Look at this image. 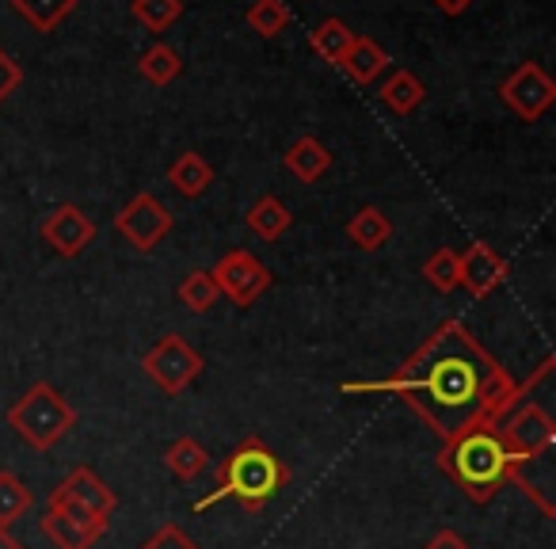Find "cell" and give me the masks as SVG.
Returning a JSON list of instances; mask_svg holds the SVG:
<instances>
[{
  "label": "cell",
  "mask_w": 556,
  "mask_h": 549,
  "mask_svg": "<svg viewBox=\"0 0 556 549\" xmlns=\"http://www.w3.org/2000/svg\"><path fill=\"white\" fill-rule=\"evenodd\" d=\"M530 382H515L462 325L442 321L389 378L343 382L340 394H389L401 397L442 442L477 427H495L518 401H526Z\"/></svg>",
  "instance_id": "obj_1"
},
{
  "label": "cell",
  "mask_w": 556,
  "mask_h": 549,
  "mask_svg": "<svg viewBox=\"0 0 556 549\" xmlns=\"http://www.w3.org/2000/svg\"><path fill=\"white\" fill-rule=\"evenodd\" d=\"M214 481H217V488L210 496H202V500L194 503V511H210L222 500H237L244 511L260 515L270 503V496H275L278 488H287L290 465L282 462L260 435H248V439H240L237 447L229 450V458L217 465Z\"/></svg>",
  "instance_id": "obj_2"
},
{
  "label": "cell",
  "mask_w": 556,
  "mask_h": 549,
  "mask_svg": "<svg viewBox=\"0 0 556 549\" xmlns=\"http://www.w3.org/2000/svg\"><path fill=\"white\" fill-rule=\"evenodd\" d=\"M439 465L472 503L495 500L503 488L515 485V465H510L495 427H477V432L442 442Z\"/></svg>",
  "instance_id": "obj_3"
},
{
  "label": "cell",
  "mask_w": 556,
  "mask_h": 549,
  "mask_svg": "<svg viewBox=\"0 0 556 549\" xmlns=\"http://www.w3.org/2000/svg\"><path fill=\"white\" fill-rule=\"evenodd\" d=\"M4 420H9V427L27 447L47 454V450H54L58 442L77 427V409H73L50 382H35V386L4 412Z\"/></svg>",
  "instance_id": "obj_4"
},
{
  "label": "cell",
  "mask_w": 556,
  "mask_h": 549,
  "mask_svg": "<svg viewBox=\"0 0 556 549\" xmlns=\"http://www.w3.org/2000/svg\"><path fill=\"white\" fill-rule=\"evenodd\" d=\"M500 432V442L507 450L510 465H515V481L522 477L526 465L545 462L556 447V424L538 401H518L507 416L495 424Z\"/></svg>",
  "instance_id": "obj_5"
},
{
  "label": "cell",
  "mask_w": 556,
  "mask_h": 549,
  "mask_svg": "<svg viewBox=\"0 0 556 549\" xmlns=\"http://www.w3.org/2000/svg\"><path fill=\"white\" fill-rule=\"evenodd\" d=\"M141 371H146V378L153 382L164 397H184L187 389L202 378L206 359H202L179 333H168V336H161V344H153V348L141 355Z\"/></svg>",
  "instance_id": "obj_6"
},
{
  "label": "cell",
  "mask_w": 556,
  "mask_h": 549,
  "mask_svg": "<svg viewBox=\"0 0 556 549\" xmlns=\"http://www.w3.org/2000/svg\"><path fill=\"white\" fill-rule=\"evenodd\" d=\"M210 275H214L217 295H225L232 305H240V310L260 302V298L270 290V279H275L267 263H263L260 255L248 252V248H229V252L214 263Z\"/></svg>",
  "instance_id": "obj_7"
},
{
  "label": "cell",
  "mask_w": 556,
  "mask_h": 549,
  "mask_svg": "<svg viewBox=\"0 0 556 549\" xmlns=\"http://www.w3.org/2000/svg\"><path fill=\"white\" fill-rule=\"evenodd\" d=\"M172 225H176V214L149 191H138L115 214V233L123 240H130V248H138V252H153L172 233Z\"/></svg>",
  "instance_id": "obj_8"
},
{
  "label": "cell",
  "mask_w": 556,
  "mask_h": 549,
  "mask_svg": "<svg viewBox=\"0 0 556 549\" xmlns=\"http://www.w3.org/2000/svg\"><path fill=\"white\" fill-rule=\"evenodd\" d=\"M500 100L515 111L526 123H538L548 108L556 103V80L541 70L538 62H522L518 70H510L500 85Z\"/></svg>",
  "instance_id": "obj_9"
},
{
  "label": "cell",
  "mask_w": 556,
  "mask_h": 549,
  "mask_svg": "<svg viewBox=\"0 0 556 549\" xmlns=\"http://www.w3.org/2000/svg\"><path fill=\"white\" fill-rule=\"evenodd\" d=\"M510 267L488 240H472L465 252H457V287H465V295L484 302L492 290H500L507 283Z\"/></svg>",
  "instance_id": "obj_10"
},
{
  "label": "cell",
  "mask_w": 556,
  "mask_h": 549,
  "mask_svg": "<svg viewBox=\"0 0 556 549\" xmlns=\"http://www.w3.org/2000/svg\"><path fill=\"white\" fill-rule=\"evenodd\" d=\"M47 503H70V508L88 511V515H96V519H111L118 508V496L96 470L77 465V470H70V477L50 492Z\"/></svg>",
  "instance_id": "obj_11"
},
{
  "label": "cell",
  "mask_w": 556,
  "mask_h": 549,
  "mask_svg": "<svg viewBox=\"0 0 556 549\" xmlns=\"http://www.w3.org/2000/svg\"><path fill=\"white\" fill-rule=\"evenodd\" d=\"M111 519H96L88 511H77L70 503H47L42 534L54 541V549H92L108 534Z\"/></svg>",
  "instance_id": "obj_12"
},
{
  "label": "cell",
  "mask_w": 556,
  "mask_h": 549,
  "mask_svg": "<svg viewBox=\"0 0 556 549\" xmlns=\"http://www.w3.org/2000/svg\"><path fill=\"white\" fill-rule=\"evenodd\" d=\"M39 233H42V240L62 255V260H77V255L96 240V222L80 207L65 202V207L50 210Z\"/></svg>",
  "instance_id": "obj_13"
},
{
  "label": "cell",
  "mask_w": 556,
  "mask_h": 549,
  "mask_svg": "<svg viewBox=\"0 0 556 549\" xmlns=\"http://www.w3.org/2000/svg\"><path fill=\"white\" fill-rule=\"evenodd\" d=\"M340 70L348 73L355 85H374V80L381 77V73L393 70V58H389V50L381 47V42L366 39V35H355V42H351V50L343 54Z\"/></svg>",
  "instance_id": "obj_14"
},
{
  "label": "cell",
  "mask_w": 556,
  "mask_h": 549,
  "mask_svg": "<svg viewBox=\"0 0 556 549\" xmlns=\"http://www.w3.org/2000/svg\"><path fill=\"white\" fill-rule=\"evenodd\" d=\"M282 164H287L290 176H298L302 184H317V179H325L328 169H332V149L320 138H313V134H305V138H298L294 146L287 149Z\"/></svg>",
  "instance_id": "obj_15"
},
{
  "label": "cell",
  "mask_w": 556,
  "mask_h": 549,
  "mask_svg": "<svg viewBox=\"0 0 556 549\" xmlns=\"http://www.w3.org/2000/svg\"><path fill=\"white\" fill-rule=\"evenodd\" d=\"M168 184H172V191L184 195V199H199V195H206V187L214 184V169H210V161L202 153L187 149V153H179L176 161L168 164Z\"/></svg>",
  "instance_id": "obj_16"
},
{
  "label": "cell",
  "mask_w": 556,
  "mask_h": 549,
  "mask_svg": "<svg viewBox=\"0 0 556 549\" xmlns=\"http://www.w3.org/2000/svg\"><path fill=\"white\" fill-rule=\"evenodd\" d=\"M378 96H381V103L393 111V115H412V111L424 108L427 88H424V80H419L412 70H393L386 80H381Z\"/></svg>",
  "instance_id": "obj_17"
},
{
  "label": "cell",
  "mask_w": 556,
  "mask_h": 549,
  "mask_svg": "<svg viewBox=\"0 0 556 549\" xmlns=\"http://www.w3.org/2000/svg\"><path fill=\"white\" fill-rule=\"evenodd\" d=\"M348 237H351V245L363 248V252H378V248H386L389 240H393V222H389L386 210L363 207V210L351 214Z\"/></svg>",
  "instance_id": "obj_18"
},
{
  "label": "cell",
  "mask_w": 556,
  "mask_h": 549,
  "mask_svg": "<svg viewBox=\"0 0 556 549\" xmlns=\"http://www.w3.org/2000/svg\"><path fill=\"white\" fill-rule=\"evenodd\" d=\"M244 225L260 240H278L282 233L290 229V225H294V214H290V207L282 199H275V195H263V199H255L252 207H248Z\"/></svg>",
  "instance_id": "obj_19"
},
{
  "label": "cell",
  "mask_w": 556,
  "mask_h": 549,
  "mask_svg": "<svg viewBox=\"0 0 556 549\" xmlns=\"http://www.w3.org/2000/svg\"><path fill=\"white\" fill-rule=\"evenodd\" d=\"M351 42H355V32H351L343 20H320L317 27L309 32V50L320 58V62H328V65H336L340 70V62H343V54L351 50Z\"/></svg>",
  "instance_id": "obj_20"
},
{
  "label": "cell",
  "mask_w": 556,
  "mask_h": 549,
  "mask_svg": "<svg viewBox=\"0 0 556 549\" xmlns=\"http://www.w3.org/2000/svg\"><path fill=\"white\" fill-rule=\"evenodd\" d=\"M164 465H168L172 477L194 481V477H202V473L210 470V450L202 447L199 439H191V435H179V439L164 450Z\"/></svg>",
  "instance_id": "obj_21"
},
{
  "label": "cell",
  "mask_w": 556,
  "mask_h": 549,
  "mask_svg": "<svg viewBox=\"0 0 556 549\" xmlns=\"http://www.w3.org/2000/svg\"><path fill=\"white\" fill-rule=\"evenodd\" d=\"M9 4L35 27V32L50 35L62 20H70L73 12H77L80 0H9Z\"/></svg>",
  "instance_id": "obj_22"
},
{
  "label": "cell",
  "mask_w": 556,
  "mask_h": 549,
  "mask_svg": "<svg viewBox=\"0 0 556 549\" xmlns=\"http://www.w3.org/2000/svg\"><path fill=\"white\" fill-rule=\"evenodd\" d=\"M35 496L12 470H0V531H12L31 511Z\"/></svg>",
  "instance_id": "obj_23"
},
{
  "label": "cell",
  "mask_w": 556,
  "mask_h": 549,
  "mask_svg": "<svg viewBox=\"0 0 556 549\" xmlns=\"http://www.w3.org/2000/svg\"><path fill=\"white\" fill-rule=\"evenodd\" d=\"M138 73L149 80V85L164 88L184 73V58H179V50H172L168 42H153V47L138 58Z\"/></svg>",
  "instance_id": "obj_24"
},
{
  "label": "cell",
  "mask_w": 556,
  "mask_h": 549,
  "mask_svg": "<svg viewBox=\"0 0 556 549\" xmlns=\"http://www.w3.org/2000/svg\"><path fill=\"white\" fill-rule=\"evenodd\" d=\"M290 9L287 0H255L252 9H248V27H252L260 39H278V35L290 27Z\"/></svg>",
  "instance_id": "obj_25"
},
{
  "label": "cell",
  "mask_w": 556,
  "mask_h": 549,
  "mask_svg": "<svg viewBox=\"0 0 556 549\" xmlns=\"http://www.w3.org/2000/svg\"><path fill=\"white\" fill-rule=\"evenodd\" d=\"M217 287H214V275L210 271H191L184 283H179V305L191 313H210L217 305Z\"/></svg>",
  "instance_id": "obj_26"
},
{
  "label": "cell",
  "mask_w": 556,
  "mask_h": 549,
  "mask_svg": "<svg viewBox=\"0 0 556 549\" xmlns=\"http://www.w3.org/2000/svg\"><path fill=\"white\" fill-rule=\"evenodd\" d=\"M179 16H184V0H134V20L153 35L168 32Z\"/></svg>",
  "instance_id": "obj_27"
},
{
  "label": "cell",
  "mask_w": 556,
  "mask_h": 549,
  "mask_svg": "<svg viewBox=\"0 0 556 549\" xmlns=\"http://www.w3.org/2000/svg\"><path fill=\"white\" fill-rule=\"evenodd\" d=\"M424 279L431 290H439V295H450V290H457V252L454 248H439V252H431L424 260Z\"/></svg>",
  "instance_id": "obj_28"
},
{
  "label": "cell",
  "mask_w": 556,
  "mask_h": 549,
  "mask_svg": "<svg viewBox=\"0 0 556 549\" xmlns=\"http://www.w3.org/2000/svg\"><path fill=\"white\" fill-rule=\"evenodd\" d=\"M138 549H202L179 523H161Z\"/></svg>",
  "instance_id": "obj_29"
},
{
  "label": "cell",
  "mask_w": 556,
  "mask_h": 549,
  "mask_svg": "<svg viewBox=\"0 0 556 549\" xmlns=\"http://www.w3.org/2000/svg\"><path fill=\"white\" fill-rule=\"evenodd\" d=\"M20 85H24V70H20L16 58L0 50V103L9 100L12 92H20Z\"/></svg>",
  "instance_id": "obj_30"
},
{
  "label": "cell",
  "mask_w": 556,
  "mask_h": 549,
  "mask_svg": "<svg viewBox=\"0 0 556 549\" xmlns=\"http://www.w3.org/2000/svg\"><path fill=\"white\" fill-rule=\"evenodd\" d=\"M424 549H469V541H465L457 531H450V526H442V531H434L431 538H427Z\"/></svg>",
  "instance_id": "obj_31"
},
{
  "label": "cell",
  "mask_w": 556,
  "mask_h": 549,
  "mask_svg": "<svg viewBox=\"0 0 556 549\" xmlns=\"http://www.w3.org/2000/svg\"><path fill=\"white\" fill-rule=\"evenodd\" d=\"M469 4H472V0H434V9H442L446 16H462Z\"/></svg>",
  "instance_id": "obj_32"
},
{
  "label": "cell",
  "mask_w": 556,
  "mask_h": 549,
  "mask_svg": "<svg viewBox=\"0 0 556 549\" xmlns=\"http://www.w3.org/2000/svg\"><path fill=\"white\" fill-rule=\"evenodd\" d=\"M0 549H27L20 538H12V531H0Z\"/></svg>",
  "instance_id": "obj_33"
}]
</instances>
